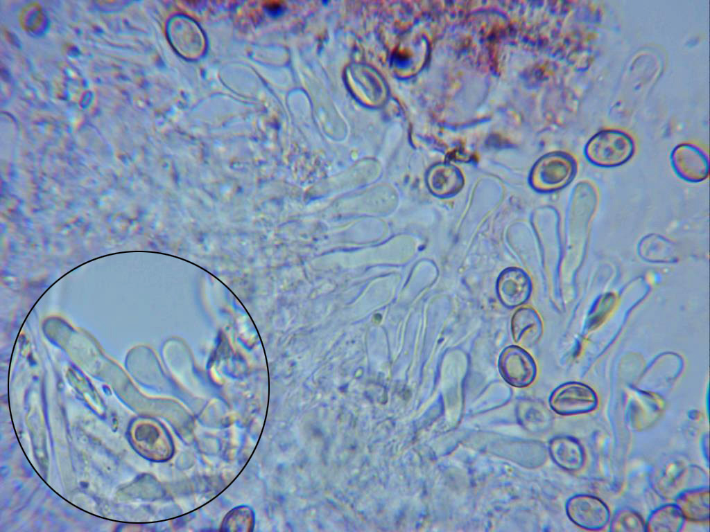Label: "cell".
Returning a JSON list of instances; mask_svg holds the SVG:
<instances>
[{
  "label": "cell",
  "instance_id": "cell-1",
  "mask_svg": "<svg viewBox=\"0 0 710 532\" xmlns=\"http://www.w3.org/2000/svg\"><path fill=\"white\" fill-rule=\"evenodd\" d=\"M635 151L633 138L626 132L605 129L593 135L585 146V156L593 165L616 167L627 162Z\"/></svg>",
  "mask_w": 710,
  "mask_h": 532
},
{
  "label": "cell",
  "instance_id": "cell-2",
  "mask_svg": "<svg viewBox=\"0 0 710 532\" xmlns=\"http://www.w3.org/2000/svg\"><path fill=\"white\" fill-rule=\"evenodd\" d=\"M575 172L576 162L571 156L553 152L538 161L532 171L531 181L539 190H556L569 184Z\"/></svg>",
  "mask_w": 710,
  "mask_h": 532
},
{
  "label": "cell",
  "instance_id": "cell-3",
  "mask_svg": "<svg viewBox=\"0 0 710 532\" xmlns=\"http://www.w3.org/2000/svg\"><path fill=\"white\" fill-rule=\"evenodd\" d=\"M551 408L561 416H574L593 411L598 405V398L588 385L566 382L557 387L549 397Z\"/></svg>",
  "mask_w": 710,
  "mask_h": 532
},
{
  "label": "cell",
  "instance_id": "cell-4",
  "mask_svg": "<svg viewBox=\"0 0 710 532\" xmlns=\"http://www.w3.org/2000/svg\"><path fill=\"white\" fill-rule=\"evenodd\" d=\"M565 508L569 520L585 530H601L609 522L610 513L607 506L594 495H575L567 500Z\"/></svg>",
  "mask_w": 710,
  "mask_h": 532
},
{
  "label": "cell",
  "instance_id": "cell-5",
  "mask_svg": "<svg viewBox=\"0 0 710 532\" xmlns=\"http://www.w3.org/2000/svg\"><path fill=\"white\" fill-rule=\"evenodd\" d=\"M498 367L503 380L517 388L529 386L537 375V366L532 357L516 345L503 350L499 357Z\"/></svg>",
  "mask_w": 710,
  "mask_h": 532
},
{
  "label": "cell",
  "instance_id": "cell-6",
  "mask_svg": "<svg viewBox=\"0 0 710 532\" xmlns=\"http://www.w3.org/2000/svg\"><path fill=\"white\" fill-rule=\"evenodd\" d=\"M670 163L675 172L682 179L700 182L709 177L708 154L698 145L681 143L670 153Z\"/></svg>",
  "mask_w": 710,
  "mask_h": 532
},
{
  "label": "cell",
  "instance_id": "cell-7",
  "mask_svg": "<svg viewBox=\"0 0 710 532\" xmlns=\"http://www.w3.org/2000/svg\"><path fill=\"white\" fill-rule=\"evenodd\" d=\"M532 291L531 280L528 274L517 267L504 269L496 281V293L507 308H515L526 303Z\"/></svg>",
  "mask_w": 710,
  "mask_h": 532
},
{
  "label": "cell",
  "instance_id": "cell-8",
  "mask_svg": "<svg viewBox=\"0 0 710 532\" xmlns=\"http://www.w3.org/2000/svg\"><path fill=\"white\" fill-rule=\"evenodd\" d=\"M548 450L553 461L566 471H578L584 466V449L575 438L569 436L554 437L549 443Z\"/></svg>",
  "mask_w": 710,
  "mask_h": 532
},
{
  "label": "cell",
  "instance_id": "cell-9",
  "mask_svg": "<svg viewBox=\"0 0 710 532\" xmlns=\"http://www.w3.org/2000/svg\"><path fill=\"white\" fill-rule=\"evenodd\" d=\"M513 339L526 348L535 345L542 333V322L539 314L531 307L517 310L511 319Z\"/></svg>",
  "mask_w": 710,
  "mask_h": 532
},
{
  "label": "cell",
  "instance_id": "cell-10",
  "mask_svg": "<svg viewBox=\"0 0 710 532\" xmlns=\"http://www.w3.org/2000/svg\"><path fill=\"white\" fill-rule=\"evenodd\" d=\"M675 504L685 520L696 523L709 522V488L700 486L684 490L676 497Z\"/></svg>",
  "mask_w": 710,
  "mask_h": 532
},
{
  "label": "cell",
  "instance_id": "cell-11",
  "mask_svg": "<svg viewBox=\"0 0 710 532\" xmlns=\"http://www.w3.org/2000/svg\"><path fill=\"white\" fill-rule=\"evenodd\" d=\"M690 468L683 463H670L655 481L656 491L664 497L676 498L683 491L690 489L689 481L693 471H689Z\"/></svg>",
  "mask_w": 710,
  "mask_h": 532
},
{
  "label": "cell",
  "instance_id": "cell-12",
  "mask_svg": "<svg viewBox=\"0 0 710 532\" xmlns=\"http://www.w3.org/2000/svg\"><path fill=\"white\" fill-rule=\"evenodd\" d=\"M429 184L438 195L447 197L456 194L464 184L461 172L454 166L442 163L436 166L429 175Z\"/></svg>",
  "mask_w": 710,
  "mask_h": 532
},
{
  "label": "cell",
  "instance_id": "cell-13",
  "mask_svg": "<svg viewBox=\"0 0 710 532\" xmlns=\"http://www.w3.org/2000/svg\"><path fill=\"white\" fill-rule=\"evenodd\" d=\"M640 256L649 261L670 262L677 259V248L675 242L664 236L646 235L639 244Z\"/></svg>",
  "mask_w": 710,
  "mask_h": 532
},
{
  "label": "cell",
  "instance_id": "cell-14",
  "mask_svg": "<svg viewBox=\"0 0 710 532\" xmlns=\"http://www.w3.org/2000/svg\"><path fill=\"white\" fill-rule=\"evenodd\" d=\"M685 520L675 504H665L649 515L646 522V531L677 532L682 529Z\"/></svg>",
  "mask_w": 710,
  "mask_h": 532
},
{
  "label": "cell",
  "instance_id": "cell-15",
  "mask_svg": "<svg viewBox=\"0 0 710 532\" xmlns=\"http://www.w3.org/2000/svg\"><path fill=\"white\" fill-rule=\"evenodd\" d=\"M612 531H646V522L636 511L624 508L618 511L611 520Z\"/></svg>",
  "mask_w": 710,
  "mask_h": 532
},
{
  "label": "cell",
  "instance_id": "cell-16",
  "mask_svg": "<svg viewBox=\"0 0 710 532\" xmlns=\"http://www.w3.org/2000/svg\"><path fill=\"white\" fill-rule=\"evenodd\" d=\"M253 522L252 512L248 508H237L230 512L224 520L226 531H249Z\"/></svg>",
  "mask_w": 710,
  "mask_h": 532
}]
</instances>
